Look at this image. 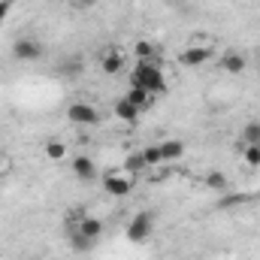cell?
<instances>
[{
	"mask_svg": "<svg viewBox=\"0 0 260 260\" xmlns=\"http://www.w3.org/2000/svg\"><path fill=\"white\" fill-rule=\"evenodd\" d=\"M215 58V49L212 46H191V49H185L182 55H179V64L182 67H203V64H209Z\"/></svg>",
	"mask_w": 260,
	"mask_h": 260,
	"instance_id": "obj_6",
	"label": "cell"
},
{
	"mask_svg": "<svg viewBox=\"0 0 260 260\" xmlns=\"http://www.w3.org/2000/svg\"><path fill=\"white\" fill-rule=\"evenodd\" d=\"M130 85L136 88H145L148 94L160 97L167 91V73L157 61H136L133 70H130Z\"/></svg>",
	"mask_w": 260,
	"mask_h": 260,
	"instance_id": "obj_1",
	"label": "cell"
},
{
	"mask_svg": "<svg viewBox=\"0 0 260 260\" xmlns=\"http://www.w3.org/2000/svg\"><path fill=\"white\" fill-rule=\"evenodd\" d=\"M245 64H248V61H245L239 52H227V55L221 58V70H224V73H230V76H239V73L245 70Z\"/></svg>",
	"mask_w": 260,
	"mask_h": 260,
	"instance_id": "obj_12",
	"label": "cell"
},
{
	"mask_svg": "<svg viewBox=\"0 0 260 260\" xmlns=\"http://www.w3.org/2000/svg\"><path fill=\"white\" fill-rule=\"evenodd\" d=\"M139 154H142L145 167H160V164H164V157H160V145H145Z\"/></svg>",
	"mask_w": 260,
	"mask_h": 260,
	"instance_id": "obj_18",
	"label": "cell"
},
{
	"mask_svg": "<svg viewBox=\"0 0 260 260\" xmlns=\"http://www.w3.org/2000/svg\"><path fill=\"white\" fill-rule=\"evenodd\" d=\"M124 100H127L130 106H136L139 112H145V109H151V103H154L157 97H154V94H148L145 88H136V85H130L127 94H124Z\"/></svg>",
	"mask_w": 260,
	"mask_h": 260,
	"instance_id": "obj_10",
	"label": "cell"
},
{
	"mask_svg": "<svg viewBox=\"0 0 260 260\" xmlns=\"http://www.w3.org/2000/svg\"><path fill=\"white\" fill-rule=\"evenodd\" d=\"M242 160H245L248 167H260V142H254V145H242Z\"/></svg>",
	"mask_w": 260,
	"mask_h": 260,
	"instance_id": "obj_21",
	"label": "cell"
},
{
	"mask_svg": "<svg viewBox=\"0 0 260 260\" xmlns=\"http://www.w3.org/2000/svg\"><path fill=\"white\" fill-rule=\"evenodd\" d=\"M157 145H160L164 164H176V160L185 157V142H182V139H164V142H157Z\"/></svg>",
	"mask_w": 260,
	"mask_h": 260,
	"instance_id": "obj_11",
	"label": "cell"
},
{
	"mask_svg": "<svg viewBox=\"0 0 260 260\" xmlns=\"http://www.w3.org/2000/svg\"><path fill=\"white\" fill-rule=\"evenodd\" d=\"M43 43L37 40V37H18L15 43H12V58L15 61H21V64H34V61H40L43 58Z\"/></svg>",
	"mask_w": 260,
	"mask_h": 260,
	"instance_id": "obj_4",
	"label": "cell"
},
{
	"mask_svg": "<svg viewBox=\"0 0 260 260\" xmlns=\"http://www.w3.org/2000/svg\"><path fill=\"white\" fill-rule=\"evenodd\" d=\"M127 64V58H124V52L121 49H109V52H103V58H100V70L106 73V76H118L121 70Z\"/></svg>",
	"mask_w": 260,
	"mask_h": 260,
	"instance_id": "obj_9",
	"label": "cell"
},
{
	"mask_svg": "<svg viewBox=\"0 0 260 260\" xmlns=\"http://www.w3.org/2000/svg\"><path fill=\"white\" fill-rule=\"evenodd\" d=\"M67 121L76 124V127H94V124L100 121V112H97L94 103H88V100H76V103L67 106Z\"/></svg>",
	"mask_w": 260,
	"mask_h": 260,
	"instance_id": "obj_3",
	"label": "cell"
},
{
	"mask_svg": "<svg viewBox=\"0 0 260 260\" xmlns=\"http://www.w3.org/2000/svg\"><path fill=\"white\" fill-rule=\"evenodd\" d=\"M9 9H12V3H9V0H0V24L6 21V15H9Z\"/></svg>",
	"mask_w": 260,
	"mask_h": 260,
	"instance_id": "obj_22",
	"label": "cell"
},
{
	"mask_svg": "<svg viewBox=\"0 0 260 260\" xmlns=\"http://www.w3.org/2000/svg\"><path fill=\"white\" fill-rule=\"evenodd\" d=\"M133 58H136V61H157V52H154V46H151L148 40H139V43L133 46Z\"/></svg>",
	"mask_w": 260,
	"mask_h": 260,
	"instance_id": "obj_16",
	"label": "cell"
},
{
	"mask_svg": "<svg viewBox=\"0 0 260 260\" xmlns=\"http://www.w3.org/2000/svg\"><path fill=\"white\" fill-rule=\"evenodd\" d=\"M73 3H76V6H82V9H85V6H94V0H73Z\"/></svg>",
	"mask_w": 260,
	"mask_h": 260,
	"instance_id": "obj_23",
	"label": "cell"
},
{
	"mask_svg": "<svg viewBox=\"0 0 260 260\" xmlns=\"http://www.w3.org/2000/svg\"><path fill=\"white\" fill-rule=\"evenodd\" d=\"M142 170H148V167H145V160H142V154H139V151H136V154H130L127 160H124V173H130L133 179H136Z\"/></svg>",
	"mask_w": 260,
	"mask_h": 260,
	"instance_id": "obj_19",
	"label": "cell"
},
{
	"mask_svg": "<svg viewBox=\"0 0 260 260\" xmlns=\"http://www.w3.org/2000/svg\"><path fill=\"white\" fill-rule=\"evenodd\" d=\"M257 70H260V55H257Z\"/></svg>",
	"mask_w": 260,
	"mask_h": 260,
	"instance_id": "obj_25",
	"label": "cell"
},
{
	"mask_svg": "<svg viewBox=\"0 0 260 260\" xmlns=\"http://www.w3.org/2000/svg\"><path fill=\"white\" fill-rule=\"evenodd\" d=\"M151 233H154V215H151L148 209L136 212V215L127 221V230H124L127 242H133V245H139V242L151 239Z\"/></svg>",
	"mask_w": 260,
	"mask_h": 260,
	"instance_id": "obj_2",
	"label": "cell"
},
{
	"mask_svg": "<svg viewBox=\"0 0 260 260\" xmlns=\"http://www.w3.org/2000/svg\"><path fill=\"white\" fill-rule=\"evenodd\" d=\"M260 142V121H248L242 127V145H254Z\"/></svg>",
	"mask_w": 260,
	"mask_h": 260,
	"instance_id": "obj_20",
	"label": "cell"
},
{
	"mask_svg": "<svg viewBox=\"0 0 260 260\" xmlns=\"http://www.w3.org/2000/svg\"><path fill=\"white\" fill-rule=\"evenodd\" d=\"M3 170H6V157L0 154V173H3Z\"/></svg>",
	"mask_w": 260,
	"mask_h": 260,
	"instance_id": "obj_24",
	"label": "cell"
},
{
	"mask_svg": "<svg viewBox=\"0 0 260 260\" xmlns=\"http://www.w3.org/2000/svg\"><path fill=\"white\" fill-rule=\"evenodd\" d=\"M103 191H106L109 197H115V200L130 197V191H133V176H130V173H106Z\"/></svg>",
	"mask_w": 260,
	"mask_h": 260,
	"instance_id": "obj_5",
	"label": "cell"
},
{
	"mask_svg": "<svg viewBox=\"0 0 260 260\" xmlns=\"http://www.w3.org/2000/svg\"><path fill=\"white\" fill-rule=\"evenodd\" d=\"M70 245H73V251H79V254H85V251H91L97 242H91L88 236H82L76 227H70Z\"/></svg>",
	"mask_w": 260,
	"mask_h": 260,
	"instance_id": "obj_15",
	"label": "cell"
},
{
	"mask_svg": "<svg viewBox=\"0 0 260 260\" xmlns=\"http://www.w3.org/2000/svg\"><path fill=\"white\" fill-rule=\"evenodd\" d=\"M112 112H115V118H121V121H127V124H133V121L139 118V109H136V106H130L124 97H121V100H115Z\"/></svg>",
	"mask_w": 260,
	"mask_h": 260,
	"instance_id": "obj_13",
	"label": "cell"
},
{
	"mask_svg": "<svg viewBox=\"0 0 260 260\" xmlns=\"http://www.w3.org/2000/svg\"><path fill=\"white\" fill-rule=\"evenodd\" d=\"M73 227H76L82 236H88L91 242H97V239L103 236V221H100V218H94V215H85V212L79 215V221H76Z\"/></svg>",
	"mask_w": 260,
	"mask_h": 260,
	"instance_id": "obj_7",
	"label": "cell"
},
{
	"mask_svg": "<svg viewBox=\"0 0 260 260\" xmlns=\"http://www.w3.org/2000/svg\"><path fill=\"white\" fill-rule=\"evenodd\" d=\"M46 157L55 160V164L64 160L67 157V142H61V139H49V142H46Z\"/></svg>",
	"mask_w": 260,
	"mask_h": 260,
	"instance_id": "obj_17",
	"label": "cell"
},
{
	"mask_svg": "<svg viewBox=\"0 0 260 260\" xmlns=\"http://www.w3.org/2000/svg\"><path fill=\"white\" fill-rule=\"evenodd\" d=\"M73 176L79 182H94L97 179V164L88 157V154H76L73 157Z\"/></svg>",
	"mask_w": 260,
	"mask_h": 260,
	"instance_id": "obj_8",
	"label": "cell"
},
{
	"mask_svg": "<svg viewBox=\"0 0 260 260\" xmlns=\"http://www.w3.org/2000/svg\"><path fill=\"white\" fill-rule=\"evenodd\" d=\"M203 185H206L209 191H218V194H224V191L230 188V185H227V176H224V173H218V170H212V173L203 179Z\"/></svg>",
	"mask_w": 260,
	"mask_h": 260,
	"instance_id": "obj_14",
	"label": "cell"
}]
</instances>
